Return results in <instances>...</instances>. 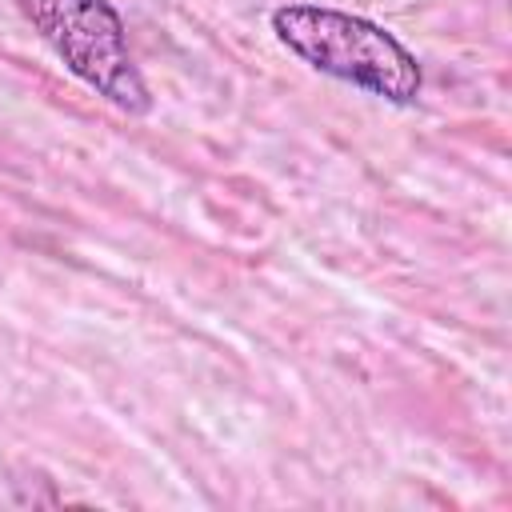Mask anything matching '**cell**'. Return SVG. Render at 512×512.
I'll use <instances>...</instances> for the list:
<instances>
[{"mask_svg": "<svg viewBox=\"0 0 512 512\" xmlns=\"http://www.w3.org/2000/svg\"><path fill=\"white\" fill-rule=\"evenodd\" d=\"M272 32L308 68L388 104H416L424 88L420 60L388 28L356 12L324 4H280L272 12Z\"/></svg>", "mask_w": 512, "mask_h": 512, "instance_id": "6da1fadb", "label": "cell"}, {"mask_svg": "<svg viewBox=\"0 0 512 512\" xmlns=\"http://www.w3.org/2000/svg\"><path fill=\"white\" fill-rule=\"evenodd\" d=\"M56 60L128 116L152 112V92L132 64L124 20L108 0H16Z\"/></svg>", "mask_w": 512, "mask_h": 512, "instance_id": "7a4b0ae2", "label": "cell"}]
</instances>
